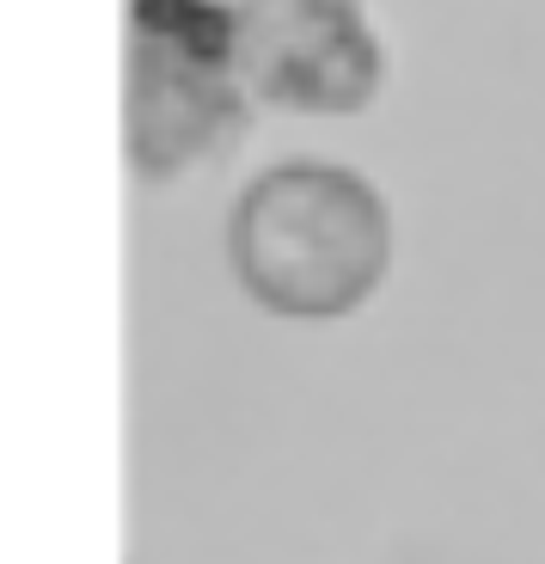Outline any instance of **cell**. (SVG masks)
I'll return each instance as SVG.
<instances>
[{
    "mask_svg": "<svg viewBox=\"0 0 545 564\" xmlns=\"http://www.w3.org/2000/svg\"><path fill=\"white\" fill-rule=\"evenodd\" d=\"M221 0H129V166L172 184L215 160L252 117Z\"/></svg>",
    "mask_w": 545,
    "mask_h": 564,
    "instance_id": "2",
    "label": "cell"
},
{
    "mask_svg": "<svg viewBox=\"0 0 545 564\" xmlns=\"http://www.w3.org/2000/svg\"><path fill=\"white\" fill-rule=\"evenodd\" d=\"M239 80L294 117H356L386 93V37L368 0H221Z\"/></svg>",
    "mask_w": 545,
    "mask_h": 564,
    "instance_id": "3",
    "label": "cell"
},
{
    "mask_svg": "<svg viewBox=\"0 0 545 564\" xmlns=\"http://www.w3.org/2000/svg\"><path fill=\"white\" fill-rule=\"evenodd\" d=\"M227 264L276 319H350L392 270V203L344 160H276L233 197Z\"/></svg>",
    "mask_w": 545,
    "mask_h": 564,
    "instance_id": "1",
    "label": "cell"
}]
</instances>
